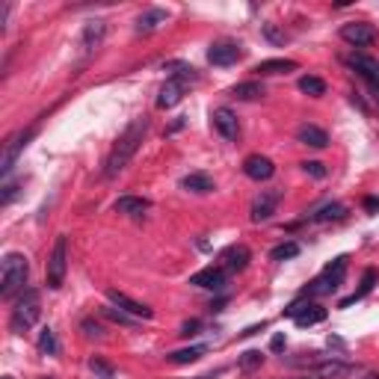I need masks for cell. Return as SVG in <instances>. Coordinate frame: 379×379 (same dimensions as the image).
<instances>
[{"label":"cell","mask_w":379,"mask_h":379,"mask_svg":"<svg viewBox=\"0 0 379 379\" xmlns=\"http://www.w3.org/2000/svg\"><path fill=\"white\" fill-rule=\"evenodd\" d=\"M65 273H69V237L60 234L51 249V258H47V288L60 290L65 282Z\"/></svg>","instance_id":"8992f818"},{"label":"cell","mask_w":379,"mask_h":379,"mask_svg":"<svg viewBox=\"0 0 379 379\" xmlns=\"http://www.w3.org/2000/svg\"><path fill=\"white\" fill-rule=\"evenodd\" d=\"M302 169H305L311 178H326V166H323L320 160H305V163H302Z\"/></svg>","instance_id":"836d02e7"},{"label":"cell","mask_w":379,"mask_h":379,"mask_svg":"<svg viewBox=\"0 0 379 379\" xmlns=\"http://www.w3.org/2000/svg\"><path fill=\"white\" fill-rule=\"evenodd\" d=\"M249 261H252V252H249V246H228V249L222 252V264H225V270H232V273H243L246 267H249Z\"/></svg>","instance_id":"e0dca14e"},{"label":"cell","mask_w":379,"mask_h":379,"mask_svg":"<svg viewBox=\"0 0 379 379\" xmlns=\"http://www.w3.org/2000/svg\"><path fill=\"white\" fill-rule=\"evenodd\" d=\"M199 80V74H196V69H187V65H181V72H172L169 77H166V84L160 86V95H157V107L160 110H169V107H175L181 98H184V92H187V86L190 84H196Z\"/></svg>","instance_id":"3957f363"},{"label":"cell","mask_w":379,"mask_h":379,"mask_svg":"<svg viewBox=\"0 0 379 379\" xmlns=\"http://www.w3.org/2000/svg\"><path fill=\"white\" fill-rule=\"evenodd\" d=\"M243 172L246 178H252V181H270L276 166H273V160L270 157H264V154H249L243 160Z\"/></svg>","instance_id":"4fadbf2b"},{"label":"cell","mask_w":379,"mask_h":379,"mask_svg":"<svg viewBox=\"0 0 379 379\" xmlns=\"http://www.w3.org/2000/svg\"><path fill=\"white\" fill-rule=\"evenodd\" d=\"M344 213H347V208H344L341 202H332V205H323L317 213H311V222H332V220H344Z\"/></svg>","instance_id":"484cf974"},{"label":"cell","mask_w":379,"mask_h":379,"mask_svg":"<svg viewBox=\"0 0 379 379\" xmlns=\"http://www.w3.org/2000/svg\"><path fill=\"white\" fill-rule=\"evenodd\" d=\"M210 119H213V128L220 130V137H225V140H237V134H240V125H237V116L228 107H217L210 113Z\"/></svg>","instance_id":"5bb4252c"},{"label":"cell","mask_w":379,"mask_h":379,"mask_svg":"<svg viewBox=\"0 0 379 379\" xmlns=\"http://www.w3.org/2000/svg\"><path fill=\"white\" fill-rule=\"evenodd\" d=\"M353 368L347 365V361H323V365H317V376H323V379H338V376H347Z\"/></svg>","instance_id":"83f0119b"},{"label":"cell","mask_w":379,"mask_h":379,"mask_svg":"<svg viewBox=\"0 0 379 379\" xmlns=\"http://www.w3.org/2000/svg\"><path fill=\"white\" fill-rule=\"evenodd\" d=\"M104 39H107V21L95 18L84 27V33H80V47H84V54H95L98 47L104 45Z\"/></svg>","instance_id":"8fae6325"},{"label":"cell","mask_w":379,"mask_h":379,"mask_svg":"<svg viewBox=\"0 0 379 379\" xmlns=\"http://www.w3.org/2000/svg\"><path fill=\"white\" fill-rule=\"evenodd\" d=\"M240 60V47L234 42H217L208 47V62L210 65H234Z\"/></svg>","instance_id":"2e32d148"},{"label":"cell","mask_w":379,"mask_h":379,"mask_svg":"<svg viewBox=\"0 0 379 379\" xmlns=\"http://www.w3.org/2000/svg\"><path fill=\"white\" fill-rule=\"evenodd\" d=\"M379 282V273L370 267V270H365V276H361V285H358V290L353 293V296H347V300H341L338 302V308H350V305H356L358 300H365V296L373 290V285Z\"/></svg>","instance_id":"44dd1931"},{"label":"cell","mask_w":379,"mask_h":379,"mask_svg":"<svg viewBox=\"0 0 379 379\" xmlns=\"http://www.w3.org/2000/svg\"><path fill=\"white\" fill-rule=\"evenodd\" d=\"M33 134H36V128H27V130H18V134H12L6 140V148H4V160H0V172H4V178L12 172L15 160H18V154L27 148V142L33 140Z\"/></svg>","instance_id":"52a82bcc"},{"label":"cell","mask_w":379,"mask_h":379,"mask_svg":"<svg viewBox=\"0 0 379 379\" xmlns=\"http://www.w3.org/2000/svg\"><path fill=\"white\" fill-rule=\"evenodd\" d=\"M365 208H368V210H376V208H379V202H376V199H365Z\"/></svg>","instance_id":"f35d334b"},{"label":"cell","mask_w":379,"mask_h":379,"mask_svg":"<svg viewBox=\"0 0 379 379\" xmlns=\"http://www.w3.org/2000/svg\"><path fill=\"white\" fill-rule=\"evenodd\" d=\"M80 329H84L86 338H101V326H98L95 320H84V323H80Z\"/></svg>","instance_id":"e575fe53"},{"label":"cell","mask_w":379,"mask_h":379,"mask_svg":"<svg viewBox=\"0 0 379 379\" xmlns=\"http://www.w3.org/2000/svg\"><path fill=\"white\" fill-rule=\"evenodd\" d=\"M300 69V62L296 60H264V62H258L255 65V72L261 74V77H270V74H288V72H296Z\"/></svg>","instance_id":"ffe728a7"},{"label":"cell","mask_w":379,"mask_h":379,"mask_svg":"<svg viewBox=\"0 0 379 379\" xmlns=\"http://www.w3.org/2000/svg\"><path fill=\"white\" fill-rule=\"evenodd\" d=\"M205 353H208V344H196V347H187V350L172 353L169 361H172V365H193V361H199Z\"/></svg>","instance_id":"d4e9b609"},{"label":"cell","mask_w":379,"mask_h":379,"mask_svg":"<svg viewBox=\"0 0 379 379\" xmlns=\"http://www.w3.org/2000/svg\"><path fill=\"white\" fill-rule=\"evenodd\" d=\"M145 134H148V119L145 116L134 119L122 130V137L116 140V145H113V152H110V157L104 163V175L107 178H116V175H122L128 169V163L134 160V154L140 152Z\"/></svg>","instance_id":"6da1fadb"},{"label":"cell","mask_w":379,"mask_h":379,"mask_svg":"<svg viewBox=\"0 0 379 379\" xmlns=\"http://www.w3.org/2000/svg\"><path fill=\"white\" fill-rule=\"evenodd\" d=\"M353 69L365 77V80H370V84L379 89V62L376 60H370V57H365V54H353L350 60H347Z\"/></svg>","instance_id":"d6986e66"},{"label":"cell","mask_w":379,"mask_h":379,"mask_svg":"<svg viewBox=\"0 0 379 379\" xmlns=\"http://www.w3.org/2000/svg\"><path fill=\"white\" fill-rule=\"evenodd\" d=\"M199 326H202L199 320H187L184 326H181V332H178V335H196V329H199Z\"/></svg>","instance_id":"8d00e7d4"},{"label":"cell","mask_w":379,"mask_h":379,"mask_svg":"<svg viewBox=\"0 0 379 379\" xmlns=\"http://www.w3.org/2000/svg\"><path fill=\"white\" fill-rule=\"evenodd\" d=\"M296 140H300L302 145H311V148H326L329 145V134L317 125H302L300 130H296Z\"/></svg>","instance_id":"7402d4cb"},{"label":"cell","mask_w":379,"mask_h":379,"mask_svg":"<svg viewBox=\"0 0 379 379\" xmlns=\"http://www.w3.org/2000/svg\"><path fill=\"white\" fill-rule=\"evenodd\" d=\"M190 285L202 288V290H222L225 288V273L220 267H205V270L190 276Z\"/></svg>","instance_id":"9a60e30c"},{"label":"cell","mask_w":379,"mask_h":379,"mask_svg":"<svg viewBox=\"0 0 379 379\" xmlns=\"http://www.w3.org/2000/svg\"><path fill=\"white\" fill-rule=\"evenodd\" d=\"M166 18H169V12L166 9H145L140 18H137V33H154L160 24H166Z\"/></svg>","instance_id":"603a6c76"},{"label":"cell","mask_w":379,"mask_h":379,"mask_svg":"<svg viewBox=\"0 0 379 379\" xmlns=\"http://www.w3.org/2000/svg\"><path fill=\"white\" fill-rule=\"evenodd\" d=\"M30 276V261L21 252H6L4 264H0V296L4 300H12L15 293H24Z\"/></svg>","instance_id":"7a4b0ae2"},{"label":"cell","mask_w":379,"mask_h":379,"mask_svg":"<svg viewBox=\"0 0 379 379\" xmlns=\"http://www.w3.org/2000/svg\"><path fill=\"white\" fill-rule=\"evenodd\" d=\"M264 36H267L270 42H276V45H282V42L288 39V36H285V33H278V30H276L273 24H267V27H264Z\"/></svg>","instance_id":"d590c367"},{"label":"cell","mask_w":379,"mask_h":379,"mask_svg":"<svg viewBox=\"0 0 379 379\" xmlns=\"http://www.w3.org/2000/svg\"><path fill=\"white\" fill-rule=\"evenodd\" d=\"M39 315H42V305H39V290H24L21 296H18V302H15V308H12V317H9V326H12V332H27V329H33L36 326V320H39Z\"/></svg>","instance_id":"277c9868"},{"label":"cell","mask_w":379,"mask_h":379,"mask_svg":"<svg viewBox=\"0 0 379 379\" xmlns=\"http://www.w3.org/2000/svg\"><path fill=\"white\" fill-rule=\"evenodd\" d=\"M285 317H293V323L305 329V326H317L326 320V308L315 305V302H293L290 308H285Z\"/></svg>","instance_id":"ba28073f"},{"label":"cell","mask_w":379,"mask_h":379,"mask_svg":"<svg viewBox=\"0 0 379 379\" xmlns=\"http://www.w3.org/2000/svg\"><path fill=\"white\" fill-rule=\"evenodd\" d=\"M282 347H285V335H276V338L270 341V350H276V353H278Z\"/></svg>","instance_id":"74e56055"},{"label":"cell","mask_w":379,"mask_h":379,"mask_svg":"<svg viewBox=\"0 0 379 379\" xmlns=\"http://www.w3.org/2000/svg\"><path fill=\"white\" fill-rule=\"evenodd\" d=\"M365 379H379V376H376V373H370V376H365Z\"/></svg>","instance_id":"ab89813d"},{"label":"cell","mask_w":379,"mask_h":379,"mask_svg":"<svg viewBox=\"0 0 379 379\" xmlns=\"http://www.w3.org/2000/svg\"><path fill=\"white\" fill-rule=\"evenodd\" d=\"M278 199H282L278 190H261V196L252 202V222H267L278 208Z\"/></svg>","instance_id":"7c38bea8"},{"label":"cell","mask_w":379,"mask_h":379,"mask_svg":"<svg viewBox=\"0 0 379 379\" xmlns=\"http://www.w3.org/2000/svg\"><path fill=\"white\" fill-rule=\"evenodd\" d=\"M181 187L190 193H210L213 190V178L205 172H190L187 178H181Z\"/></svg>","instance_id":"cb8c5ba5"},{"label":"cell","mask_w":379,"mask_h":379,"mask_svg":"<svg viewBox=\"0 0 379 379\" xmlns=\"http://www.w3.org/2000/svg\"><path fill=\"white\" fill-rule=\"evenodd\" d=\"M341 39L347 45H353V47H370L376 42V30L370 24H356L353 21V24L341 27Z\"/></svg>","instance_id":"30bf717a"},{"label":"cell","mask_w":379,"mask_h":379,"mask_svg":"<svg viewBox=\"0 0 379 379\" xmlns=\"http://www.w3.org/2000/svg\"><path fill=\"white\" fill-rule=\"evenodd\" d=\"M196 379H210V376H196Z\"/></svg>","instance_id":"60d3db41"},{"label":"cell","mask_w":379,"mask_h":379,"mask_svg":"<svg viewBox=\"0 0 379 379\" xmlns=\"http://www.w3.org/2000/svg\"><path fill=\"white\" fill-rule=\"evenodd\" d=\"M107 300L113 302V308H119V311H125V315L137 317V320H152V317H154L152 308L142 305V302H137V300H130V296L122 293V290H107Z\"/></svg>","instance_id":"9c48e42d"},{"label":"cell","mask_w":379,"mask_h":379,"mask_svg":"<svg viewBox=\"0 0 379 379\" xmlns=\"http://www.w3.org/2000/svg\"><path fill=\"white\" fill-rule=\"evenodd\" d=\"M0 379H12V376H0Z\"/></svg>","instance_id":"b9f144b4"},{"label":"cell","mask_w":379,"mask_h":379,"mask_svg":"<svg viewBox=\"0 0 379 379\" xmlns=\"http://www.w3.org/2000/svg\"><path fill=\"white\" fill-rule=\"evenodd\" d=\"M148 208H152V202L142 199V196H122V199L113 202V210L125 213V217H142Z\"/></svg>","instance_id":"ac0fdd59"},{"label":"cell","mask_w":379,"mask_h":379,"mask_svg":"<svg viewBox=\"0 0 379 379\" xmlns=\"http://www.w3.org/2000/svg\"><path fill=\"white\" fill-rule=\"evenodd\" d=\"M261 365H264V353L261 350H249V353L240 356V370H255Z\"/></svg>","instance_id":"1f68e13d"},{"label":"cell","mask_w":379,"mask_h":379,"mask_svg":"<svg viewBox=\"0 0 379 379\" xmlns=\"http://www.w3.org/2000/svg\"><path fill=\"white\" fill-rule=\"evenodd\" d=\"M104 315H107L110 320H116V323H125V326H134V320H137V317L125 315V311H119V308H104Z\"/></svg>","instance_id":"d6a6232c"},{"label":"cell","mask_w":379,"mask_h":379,"mask_svg":"<svg viewBox=\"0 0 379 379\" xmlns=\"http://www.w3.org/2000/svg\"><path fill=\"white\" fill-rule=\"evenodd\" d=\"M232 95L237 98V101H255V98L264 95V86L258 84V80H246V84H237L232 89Z\"/></svg>","instance_id":"4316f807"},{"label":"cell","mask_w":379,"mask_h":379,"mask_svg":"<svg viewBox=\"0 0 379 379\" xmlns=\"http://www.w3.org/2000/svg\"><path fill=\"white\" fill-rule=\"evenodd\" d=\"M296 255H300V243H293V240L278 243L276 249H270V261H288V258H296Z\"/></svg>","instance_id":"4dcf8cb0"},{"label":"cell","mask_w":379,"mask_h":379,"mask_svg":"<svg viewBox=\"0 0 379 379\" xmlns=\"http://www.w3.org/2000/svg\"><path fill=\"white\" fill-rule=\"evenodd\" d=\"M39 350L45 353V356H60V341H57V332L51 326H45L42 332H39Z\"/></svg>","instance_id":"f1b7e54d"},{"label":"cell","mask_w":379,"mask_h":379,"mask_svg":"<svg viewBox=\"0 0 379 379\" xmlns=\"http://www.w3.org/2000/svg\"><path fill=\"white\" fill-rule=\"evenodd\" d=\"M347 255H338L332 264H326V270L311 282V288L305 290V296H323V293H332L341 282H344V273H347Z\"/></svg>","instance_id":"5b68a950"},{"label":"cell","mask_w":379,"mask_h":379,"mask_svg":"<svg viewBox=\"0 0 379 379\" xmlns=\"http://www.w3.org/2000/svg\"><path fill=\"white\" fill-rule=\"evenodd\" d=\"M300 92L320 98V95H326V84L320 77H315V74H305V77H300Z\"/></svg>","instance_id":"f546056e"}]
</instances>
